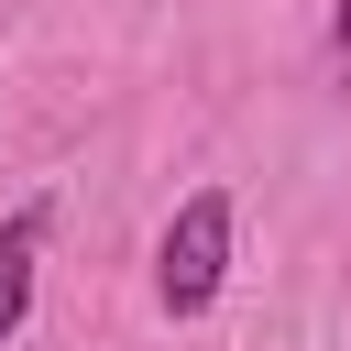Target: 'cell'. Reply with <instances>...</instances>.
Masks as SVG:
<instances>
[{"instance_id":"obj_2","label":"cell","mask_w":351,"mask_h":351,"mask_svg":"<svg viewBox=\"0 0 351 351\" xmlns=\"http://www.w3.org/2000/svg\"><path fill=\"white\" fill-rule=\"evenodd\" d=\"M44 241H55V208H44V197H22V208L0 219V351H11V340H22V318H33Z\"/></svg>"},{"instance_id":"obj_1","label":"cell","mask_w":351,"mask_h":351,"mask_svg":"<svg viewBox=\"0 0 351 351\" xmlns=\"http://www.w3.org/2000/svg\"><path fill=\"white\" fill-rule=\"evenodd\" d=\"M230 241H241V197L230 186H186L165 241H154V307L165 318H208L230 285Z\"/></svg>"},{"instance_id":"obj_3","label":"cell","mask_w":351,"mask_h":351,"mask_svg":"<svg viewBox=\"0 0 351 351\" xmlns=\"http://www.w3.org/2000/svg\"><path fill=\"white\" fill-rule=\"evenodd\" d=\"M329 77L351 88V0H329Z\"/></svg>"}]
</instances>
